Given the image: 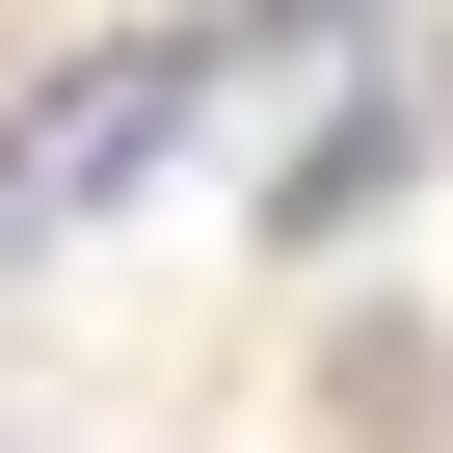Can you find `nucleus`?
<instances>
[{"label": "nucleus", "instance_id": "obj_1", "mask_svg": "<svg viewBox=\"0 0 453 453\" xmlns=\"http://www.w3.org/2000/svg\"><path fill=\"white\" fill-rule=\"evenodd\" d=\"M160 134H187V54H160V27H134V54H54V107H27V213H81V187H134Z\"/></svg>", "mask_w": 453, "mask_h": 453}, {"label": "nucleus", "instance_id": "obj_2", "mask_svg": "<svg viewBox=\"0 0 453 453\" xmlns=\"http://www.w3.org/2000/svg\"><path fill=\"white\" fill-rule=\"evenodd\" d=\"M0 241H27V107H0Z\"/></svg>", "mask_w": 453, "mask_h": 453}]
</instances>
